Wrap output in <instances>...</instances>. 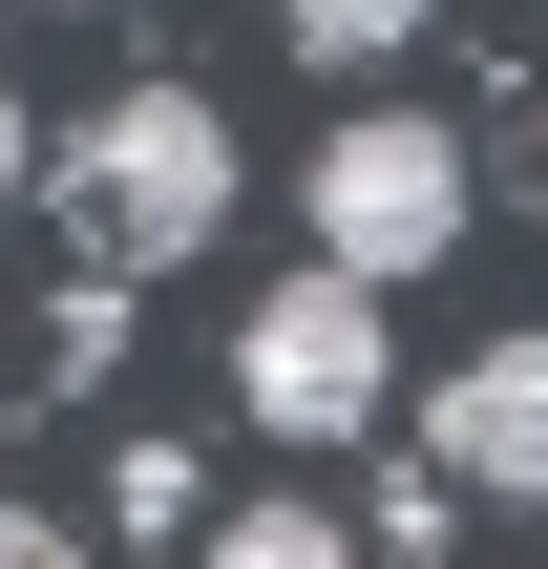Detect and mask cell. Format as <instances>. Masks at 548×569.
I'll list each match as a JSON object with an SVG mask.
<instances>
[{
    "mask_svg": "<svg viewBox=\"0 0 548 569\" xmlns=\"http://www.w3.org/2000/svg\"><path fill=\"white\" fill-rule=\"evenodd\" d=\"M42 211H63V253H84L106 296H127V274H190V253L232 232V106H211V84H106V106H63Z\"/></svg>",
    "mask_w": 548,
    "mask_h": 569,
    "instance_id": "obj_1",
    "label": "cell"
},
{
    "mask_svg": "<svg viewBox=\"0 0 548 569\" xmlns=\"http://www.w3.org/2000/svg\"><path fill=\"white\" fill-rule=\"evenodd\" d=\"M380 401H401V317H380V274H275L253 317H232V422L253 443H380Z\"/></svg>",
    "mask_w": 548,
    "mask_h": 569,
    "instance_id": "obj_2",
    "label": "cell"
},
{
    "mask_svg": "<svg viewBox=\"0 0 548 569\" xmlns=\"http://www.w3.org/2000/svg\"><path fill=\"white\" fill-rule=\"evenodd\" d=\"M465 190H486V169H465L444 106H338V127H317V253L380 274V296L465 253Z\"/></svg>",
    "mask_w": 548,
    "mask_h": 569,
    "instance_id": "obj_3",
    "label": "cell"
},
{
    "mask_svg": "<svg viewBox=\"0 0 548 569\" xmlns=\"http://www.w3.org/2000/svg\"><path fill=\"white\" fill-rule=\"evenodd\" d=\"M422 443H444V486H465V507H548V317H528V338H465V359H444Z\"/></svg>",
    "mask_w": 548,
    "mask_h": 569,
    "instance_id": "obj_4",
    "label": "cell"
},
{
    "mask_svg": "<svg viewBox=\"0 0 548 569\" xmlns=\"http://www.w3.org/2000/svg\"><path fill=\"white\" fill-rule=\"evenodd\" d=\"M190 569H359V528H338V507H211Z\"/></svg>",
    "mask_w": 548,
    "mask_h": 569,
    "instance_id": "obj_5",
    "label": "cell"
},
{
    "mask_svg": "<svg viewBox=\"0 0 548 569\" xmlns=\"http://www.w3.org/2000/svg\"><path fill=\"white\" fill-rule=\"evenodd\" d=\"M422 21H444V0H275V42H296V63H401Z\"/></svg>",
    "mask_w": 548,
    "mask_h": 569,
    "instance_id": "obj_6",
    "label": "cell"
},
{
    "mask_svg": "<svg viewBox=\"0 0 548 569\" xmlns=\"http://www.w3.org/2000/svg\"><path fill=\"white\" fill-rule=\"evenodd\" d=\"M106 507H127V528H169V549L211 528V486H190V443H127V465H106Z\"/></svg>",
    "mask_w": 548,
    "mask_h": 569,
    "instance_id": "obj_7",
    "label": "cell"
},
{
    "mask_svg": "<svg viewBox=\"0 0 548 569\" xmlns=\"http://www.w3.org/2000/svg\"><path fill=\"white\" fill-rule=\"evenodd\" d=\"M0 569H84V528H42V507H0Z\"/></svg>",
    "mask_w": 548,
    "mask_h": 569,
    "instance_id": "obj_8",
    "label": "cell"
},
{
    "mask_svg": "<svg viewBox=\"0 0 548 569\" xmlns=\"http://www.w3.org/2000/svg\"><path fill=\"white\" fill-rule=\"evenodd\" d=\"M21 190H42V127H21V84H0V211H21Z\"/></svg>",
    "mask_w": 548,
    "mask_h": 569,
    "instance_id": "obj_9",
    "label": "cell"
},
{
    "mask_svg": "<svg viewBox=\"0 0 548 569\" xmlns=\"http://www.w3.org/2000/svg\"><path fill=\"white\" fill-rule=\"evenodd\" d=\"M528 190H548V84H528Z\"/></svg>",
    "mask_w": 548,
    "mask_h": 569,
    "instance_id": "obj_10",
    "label": "cell"
}]
</instances>
